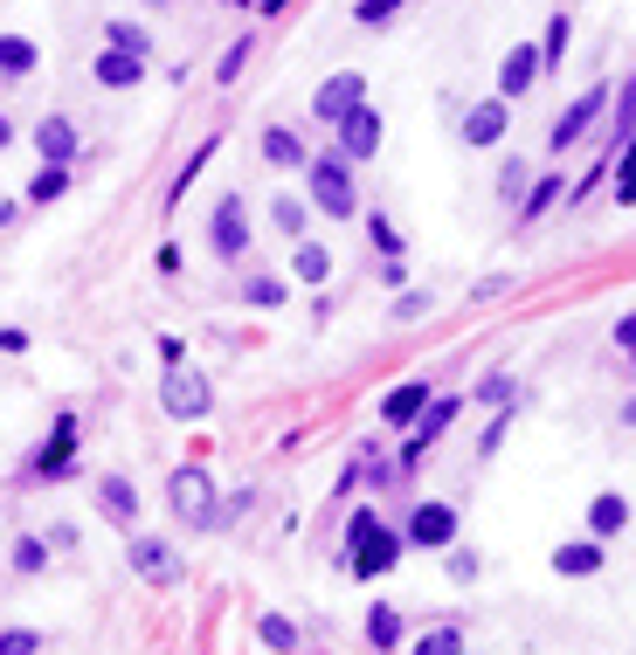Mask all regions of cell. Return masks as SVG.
<instances>
[{
    "label": "cell",
    "instance_id": "obj_1",
    "mask_svg": "<svg viewBox=\"0 0 636 655\" xmlns=\"http://www.w3.org/2000/svg\"><path fill=\"white\" fill-rule=\"evenodd\" d=\"M401 553H409V545H401V532H388V524H380L374 504H360V511L346 517V566L360 572V580H380V572H395Z\"/></svg>",
    "mask_w": 636,
    "mask_h": 655
},
{
    "label": "cell",
    "instance_id": "obj_2",
    "mask_svg": "<svg viewBox=\"0 0 636 655\" xmlns=\"http://www.w3.org/2000/svg\"><path fill=\"white\" fill-rule=\"evenodd\" d=\"M298 173H304V194H312L319 215H333V221H353V215H360V194H353V166L339 160V152H312V160H304Z\"/></svg>",
    "mask_w": 636,
    "mask_h": 655
},
{
    "label": "cell",
    "instance_id": "obj_3",
    "mask_svg": "<svg viewBox=\"0 0 636 655\" xmlns=\"http://www.w3.org/2000/svg\"><path fill=\"white\" fill-rule=\"evenodd\" d=\"M166 504H173V517H181V524H194V532H215V524H222L215 477H208L201 462H187V469H173V477H166Z\"/></svg>",
    "mask_w": 636,
    "mask_h": 655
},
{
    "label": "cell",
    "instance_id": "obj_4",
    "mask_svg": "<svg viewBox=\"0 0 636 655\" xmlns=\"http://www.w3.org/2000/svg\"><path fill=\"white\" fill-rule=\"evenodd\" d=\"M125 559H132V572L145 587H181L187 580V559L173 553L166 538H152V532H132V545H125Z\"/></svg>",
    "mask_w": 636,
    "mask_h": 655
},
{
    "label": "cell",
    "instance_id": "obj_5",
    "mask_svg": "<svg viewBox=\"0 0 636 655\" xmlns=\"http://www.w3.org/2000/svg\"><path fill=\"white\" fill-rule=\"evenodd\" d=\"M602 111H608V84H589L561 118H553V131H547V152H568V145H581L589 131L602 124Z\"/></svg>",
    "mask_w": 636,
    "mask_h": 655
},
{
    "label": "cell",
    "instance_id": "obj_6",
    "mask_svg": "<svg viewBox=\"0 0 636 655\" xmlns=\"http://www.w3.org/2000/svg\"><path fill=\"white\" fill-rule=\"evenodd\" d=\"M456 414H464V401H456V393H443V401H436V393H429V407L416 414V422H409V441H401V462H422L429 449H436V441H443V428L456 422Z\"/></svg>",
    "mask_w": 636,
    "mask_h": 655
},
{
    "label": "cell",
    "instance_id": "obj_7",
    "mask_svg": "<svg viewBox=\"0 0 636 655\" xmlns=\"http://www.w3.org/2000/svg\"><path fill=\"white\" fill-rule=\"evenodd\" d=\"M333 131H339V160H346V166H367L374 152H380V111H374L367 97L353 103L346 118H333Z\"/></svg>",
    "mask_w": 636,
    "mask_h": 655
},
{
    "label": "cell",
    "instance_id": "obj_8",
    "mask_svg": "<svg viewBox=\"0 0 636 655\" xmlns=\"http://www.w3.org/2000/svg\"><path fill=\"white\" fill-rule=\"evenodd\" d=\"M208 249H215L222 262H242V255H249V207H242V194H222V200H215Z\"/></svg>",
    "mask_w": 636,
    "mask_h": 655
},
{
    "label": "cell",
    "instance_id": "obj_9",
    "mask_svg": "<svg viewBox=\"0 0 636 655\" xmlns=\"http://www.w3.org/2000/svg\"><path fill=\"white\" fill-rule=\"evenodd\" d=\"M401 545H416V553H443V545H456V511L450 504H416L409 524H401Z\"/></svg>",
    "mask_w": 636,
    "mask_h": 655
},
{
    "label": "cell",
    "instance_id": "obj_10",
    "mask_svg": "<svg viewBox=\"0 0 636 655\" xmlns=\"http://www.w3.org/2000/svg\"><path fill=\"white\" fill-rule=\"evenodd\" d=\"M160 407L173 414V422H201V414L215 407V393H208L201 373H181V365H173V373L160 380Z\"/></svg>",
    "mask_w": 636,
    "mask_h": 655
},
{
    "label": "cell",
    "instance_id": "obj_11",
    "mask_svg": "<svg viewBox=\"0 0 636 655\" xmlns=\"http://www.w3.org/2000/svg\"><path fill=\"white\" fill-rule=\"evenodd\" d=\"M360 97H367V76H360V69H333V76H325V84L312 90V118L333 124V118H346Z\"/></svg>",
    "mask_w": 636,
    "mask_h": 655
},
{
    "label": "cell",
    "instance_id": "obj_12",
    "mask_svg": "<svg viewBox=\"0 0 636 655\" xmlns=\"http://www.w3.org/2000/svg\"><path fill=\"white\" fill-rule=\"evenodd\" d=\"M540 48L532 42H519V48H505V63H498V97L505 103H519V97H532V84H540Z\"/></svg>",
    "mask_w": 636,
    "mask_h": 655
},
{
    "label": "cell",
    "instance_id": "obj_13",
    "mask_svg": "<svg viewBox=\"0 0 636 655\" xmlns=\"http://www.w3.org/2000/svg\"><path fill=\"white\" fill-rule=\"evenodd\" d=\"M35 152H42L48 166H76V160H84V139H76V124H69L63 111H48V118L35 124Z\"/></svg>",
    "mask_w": 636,
    "mask_h": 655
},
{
    "label": "cell",
    "instance_id": "obj_14",
    "mask_svg": "<svg viewBox=\"0 0 636 655\" xmlns=\"http://www.w3.org/2000/svg\"><path fill=\"white\" fill-rule=\"evenodd\" d=\"M505 124H513V103L485 97V103H471V111H464V124H456V131H464V145H498Z\"/></svg>",
    "mask_w": 636,
    "mask_h": 655
},
{
    "label": "cell",
    "instance_id": "obj_15",
    "mask_svg": "<svg viewBox=\"0 0 636 655\" xmlns=\"http://www.w3.org/2000/svg\"><path fill=\"white\" fill-rule=\"evenodd\" d=\"M145 63H152V56H132V48H111V42H105V56L90 63V76H97L105 90H139V84H145Z\"/></svg>",
    "mask_w": 636,
    "mask_h": 655
},
{
    "label": "cell",
    "instance_id": "obj_16",
    "mask_svg": "<svg viewBox=\"0 0 636 655\" xmlns=\"http://www.w3.org/2000/svg\"><path fill=\"white\" fill-rule=\"evenodd\" d=\"M602 538L589 532V538H568V545H553V572H561V580H595L602 572Z\"/></svg>",
    "mask_w": 636,
    "mask_h": 655
},
{
    "label": "cell",
    "instance_id": "obj_17",
    "mask_svg": "<svg viewBox=\"0 0 636 655\" xmlns=\"http://www.w3.org/2000/svg\"><path fill=\"white\" fill-rule=\"evenodd\" d=\"M69 456H76V414H56V428H48V449H42L29 469H35V477H63Z\"/></svg>",
    "mask_w": 636,
    "mask_h": 655
},
{
    "label": "cell",
    "instance_id": "obj_18",
    "mask_svg": "<svg viewBox=\"0 0 636 655\" xmlns=\"http://www.w3.org/2000/svg\"><path fill=\"white\" fill-rule=\"evenodd\" d=\"M291 276L304 283V291H319V283L333 276V249L312 242V234H298V242H291Z\"/></svg>",
    "mask_w": 636,
    "mask_h": 655
},
{
    "label": "cell",
    "instance_id": "obj_19",
    "mask_svg": "<svg viewBox=\"0 0 636 655\" xmlns=\"http://www.w3.org/2000/svg\"><path fill=\"white\" fill-rule=\"evenodd\" d=\"M429 393H436V386H429V380H401V386L388 393V401H380V422H388V428H409V422H416V414L429 407Z\"/></svg>",
    "mask_w": 636,
    "mask_h": 655
},
{
    "label": "cell",
    "instance_id": "obj_20",
    "mask_svg": "<svg viewBox=\"0 0 636 655\" xmlns=\"http://www.w3.org/2000/svg\"><path fill=\"white\" fill-rule=\"evenodd\" d=\"M263 160H270L277 173H298L304 160H312V152H304V139H298L291 124H270V131H263Z\"/></svg>",
    "mask_w": 636,
    "mask_h": 655
},
{
    "label": "cell",
    "instance_id": "obj_21",
    "mask_svg": "<svg viewBox=\"0 0 636 655\" xmlns=\"http://www.w3.org/2000/svg\"><path fill=\"white\" fill-rule=\"evenodd\" d=\"M97 511L118 517V524H139V490L125 477H97Z\"/></svg>",
    "mask_w": 636,
    "mask_h": 655
},
{
    "label": "cell",
    "instance_id": "obj_22",
    "mask_svg": "<svg viewBox=\"0 0 636 655\" xmlns=\"http://www.w3.org/2000/svg\"><path fill=\"white\" fill-rule=\"evenodd\" d=\"M629 517H636V511H629V496H623V490H602L595 504H589V532H595V538H616Z\"/></svg>",
    "mask_w": 636,
    "mask_h": 655
},
{
    "label": "cell",
    "instance_id": "obj_23",
    "mask_svg": "<svg viewBox=\"0 0 636 655\" xmlns=\"http://www.w3.org/2000/svg\"><path fill=\"white\" fill-rule=\"evenodd\" d=\"M401 635H409L401 608H395V600H374V608H367V642L374 648H401Z\"/></svg>",
    "mask_w": 636,
    "mask_h": 655
},
{
    "label": "cell",
    "instance_id": "obj_24",
    "mask_svg": "<svg viewBox=\"0 0 636 655\" xmlns=\"http://www.w3.org/2000/svg\"><path fill=\"white\" fill-rule=\"evenodd\" d=\"M35 69H42L35 35H0V76H35Z\"/></svg>",
    "mask_w": 636,
    "mask_h": 655
},
{
    "label": "cell",
    "instance_id": "obj_25",
    "mask_svg": "<svg viewBox=\"0 0 636 655\" xmlns=\"http://www.w3.org/2000/svg\"><path fill=\"white\" fill-rule=\"evenodd\" d=\"M69 179H76V166H48V160H42V173L29 179V200H35V207L63 200V194H69Z\"/></svg>",
    "mask_w": 636,
    "mask_h": 655
},
{
    "label": "cell",
    "instance_id": "obj_26",
    "mask_svg": "<svg viewBox=\"0 0 636 655\" xmlns=\"http://www.w3.org/2000/svg\"><path fill=\"white\" fill-rule=\"evenodd\" d=\"M304 221H312V207H304L298 194H277V200H270V228H277V234H291V242H298Z\"/></svg>",
    "mask_w": 636,
    "mask_h": 655
},
{
    "label": "cell",
    "instance_id": "obj_27",
    "mask_svg": "<svg viewBox=\"0 0 636 655\" xmlns=\"http://www.w3.org/2000/svg\"><path fill=\"white\" fill-rule=\"evenodd\" d=\"M608 173H616V200L623 207H636V131L616 145V160H608Z\"/></svg>",
    "mask_w": 636,
    "mask_h": 655
},
{
    "label": "cell",
    "instance_id": "obj_28",
    "mask_svg": "<svg viewBox=\"0 0 636 655\" xmlns=\"http://www.w3.org/2000/svg\"><path fill=\"white\" fill-rule=\"evenodd\" d=\"M553 200H561V173L547 166V173H540V179H532V187H526V207H519V221H540V215H547Z\"/></svg>",
    "mask_w": 636,
    "mask_h": 655
},
{
    "label": "cell",
    "instance_id": "obj_29",
    "mask_svg": "<svg viewBox=\"0 0 636 655\" xmlns=\"http://www.w3.org/2000/svg\"><path fill=\"white\" fill-rule=\"evenodd\" d=\"M242 297L257 304V310H277V304L291 297V283H284V276H257V270H249V276H242Z\"/></svg>",
    "mask_w": 636,
    "mask_h": 655
},
{
    "label": "cell",
    "instance_id": "obj_30",
    "mask_svg": "<svg viewBox=\"0 0 636 655\" xmlns=\"http://www.w3.org/2000/svg\"><path fill=\"white\" fill-rule=\"evenodd\" d=\"M568 35H574V21L553 14V21H547V42H540V69H561V63H568Z\"/></svg>",
    "mask_w": 636,
    "mask_h": 655
},
{
    "label": "cell",
    "instance_id": "obj_31",
    "mask_svg": "<svg viewBox=\"0 0 636 655\" xmlns=\"http://www.w3.org/2000/svg\"><path fill=\"white\" fill-rule=\"evenodd\" d=\"M471 401H485V407H513V401H519V380H513V373H485V380L471 386Z\"/></svg>",
    "mask_w": 636,
    "mask_h": 655
},
{
    "label": "cell",
    "instance_id": "obj_32",
    "mask_svg": "<svg viewBox=\"0 0 636 655\" xmlns=\"http://www.w3.org/2000/svg\"><path fill=\"white\" fill-rule=\"evenodd\" d=\"M105 42H111V48H132V56H152V35L139 29V21H111Z\"/></svg>",
    "mask_w": 636,
    "mask_h": 655
},
{
    "label": "cell",
    "instance_id": "obj_33",
    "mask_svg": "<svg viewBox=\"0 0 636 655\" xmlns=\"http://www.w3.org/2000/svg\"><path fill=\"white\" fill-rule=\"evenodd\" d=\"M42 566H48V538L21 532V538H14V572H42Z\"/></svg>",
    "mask_w": 636,
    "mask_h": 655
},
{
    "label": "cell",
    "instance_id": "obj_34",
    "mask_svg": "<svg viewBox=\"0 0 636 655\" xmlns=\"http://www.w3.org/2000/svg\"><path fill=\"white\" fill-rule=\"evenodd\" d=\"M249 56H257V42H249V35H242V42H228V56L215 63V84H236V76H242V63H249Z\"/></svg>",
    "mask_w": 636,
    "mask_h": 655
},
{
    "label": "cell",
    "instance_id": "obj_35",
    "mask_svg": "<svg viewBox=\"0 0 636 655\" xmlns=\"http://www.w3.org/2000/svg\"><path fill=\"white\" fill-rule=\"evenodd\" d=\"M429 310H436V297H429V291H401V297H395V325H416V318H429Z\"/></svg>",
    "mask_w": 636,
    "mask_h": 655
},
{
    "label": "cell",
    "instance_id": "obj_36",
    "mask_svg": "<svg viewBox=\"0 0 636 655\" xmlns=\"http://www.w3.org/2000/svg\"><path fill=\"white\" fill-rule=\"evenodd\" d=\"M401 8H409V0H360L353 14H360V29H388V21H395Z\"/></svg>",
    "mask_w": 636,
    "mask_h": 655
},
{
    "label": "cell",
    "instance_id": "obj_37",
    "mask_svg": "<svg viewBox=\"0 0 636 655\" xmlns=\"http://www.w3.org/2000/svg\"><path fill=\"white\" fill-rule=\"evenodd\" d=\"M257 635H263V648H298V627H291L284 614H263V621H257Z\"/></svg>",
    "mask_w": 636,
    "mask_h": 655
},
{
    "label": "cell",
    "instance_id": "obj_38",
    "mask_svg": "<svg viewBox=\"0 0 636 655\" xmlns=\"http://www.w3.org/2000/svg\"><path fill=\"white\" fill-rule=\"evenodd\" d=\"M443 553H450L443 566H450V580H456V587H471L477 572H485V559H477V553H456V545H443Z\"/></svg>",
    "mask_w": 636,
    "mask_h": 655
},
{
    "label": "cell",
    "instance_id": "obj_39",
    "mask_svg": "<svg viewBox=\"0 0 636 655\" xmlns=\"http://www.w3.org/2000/svg\"><path fill=\"white\" fill-rule=\"evenodd\" d=\"M513 414H519V401H513V407H498V422L485 428V441H477V456H498V449H505V435H513Z\"/></svg>",
    "mask_w": 636,
    "mask_h": 655
},
{
    "label": "cell",
    "instance_id": "obj_40",
    "mask_svg": "<svg viewBox=\"0 0 636 655\" xmlns=\"http://www.w3.org/2000/svg\"><path fill=\"white\" fill-rule=\"evenodd\" d=\"M616 103H623V111H616V145L629 139V131H636V76H623V90H616Z\"/></svg>",
    "mask_w": 636,
    "mask_h": 655
},
{
    "label": "cell",
    "instance_id": "obj_41",
    "mask_svg": "<svg viewBox=\"0 0 636 655\" xmlns=\"http://www.w3.org/2000/svg\"><path fill=\"white\" fill-rule=\"evenodd\" d=\"M416 648H429V655H456V648H464V635H456V627H429V635H416Z\"/></svg>",
    "mask_w": 636,
    "mask_h": 655
},
{
    "label": "cell",
    "instance_id": "obj_42",
    "mask_svg": "<svg viewBox=\"0 0 636 655\" xmlns=\"http://www.w3.org/2000/svg\"><path fill=\"white\" fill-rule=\"evenodd\" d=\"M35 648H42L35 627H8V635H0V655H35Z\"/></svg>",
    "mask_w": 636,
    "mask_h": 655
},
{
    "label": "cell",
    "instance_id": "obj_43",
    "mask_svg": "<svg viewBox=\"0 0 636 655\" xmlns=\"http://www.w3.org/2000/svg\"><path fill=\"white\" fill-rule=\"evenodd\" d=\"M367 234H374V249L401 255V234H395V221H388V215H367Z\"/></svg>",
    "mask_w": 636,
    "mask_h": 655
},
{
    "label": "cell",
    "instance_id": "obj_44",
    "mask_svg": "<svg viewBox=\"0 0 636 655\" xmlns=\"http://www.w3.org/2000/svg\"><path fill=\"white\" fill-rule=\"evenodd\" d=\"M498 194H505V200H519V194H526V160H505V173H498Z\"/></svg>",
    "mask_w": 636,
    "mask_h": 655
},
{
    "label": "cell",
    "instance_id": "obj_45",
    "mask_svg": "<svg viewBox=\"0 0 636 655\" xmlns=\"http://www.w3.org/2000/svg\"><path fill=\"white\" fill-rule=\"evenodd\" d=\"M160 359H166V365H181V359H187V346H181V331H166V338H160Z\"/></svg>",
    "mask_w": 636,
    "mask_h": 655
},
{
    "label": "cell",
    "instance_id": "obj_46",
    "mask_svg": "<svg viewBox=\"0 0 636 655\" xmlns=\"http://www.w3.org/2000/svg\"><path fill=\"white\" fill-rule=\"evenodd\" d=\"M616 346H623V352H629V359H636V310H629V318H623V325H616Z\"/></svg>",
    "mask_w": 636,
    "mask_h": 655
},
{
    "label": "cell",
    "instance_id": "obj_47",
    "mask_svg": "<svg viewBox=\"0 0 636 655\" xmlns=\"http://www.w3.org/2000/svg\"><path fill=\"white\" fill-rule=\"evenodd\" d=\"M0 352H29V331H14V325H8V331H0Z\"/></svg>",
    "mask_w": 636,
    "mask_h": 655
},
{
    "label": "cell",
    "instance_id": "obj_48",
    "mask_svg": "<svg viewBox=\"0 0 636 655\" xmlns=\"http://www.w3.org/2000/svg\"><path fill=\"white\" fill-rule=\"evenodd\" d=\"M14 221H21V207H14V200H0V228H14Z\"/></svg>",
    "mask_w": 636,
    "mask_h": 655
},
{
    "label": "cell",
    "instance_id": "obj_49",
    "mask_svg": "<svg viewBox=\"0 0 636 655\" xmlns=\"http://www.w3.org/2000/svg\"><path fill=\"white\" fill-rule=\"evenodd\" d=\"M623 428H636V393H629V401H623Z\"/></svg>",
    "mask_w": 636,
    "mask_h": 655
},
{
    "label": "cell",
    "instance_id": "obj_50",
    "mask_svg": "<svg viewBox=\"0 0 636 655\" xmlns=\"http://www.w3.org/2000/svg\"><path fill=\"white\" fill-rule=\"evenodd\" d=\"M8 145H14V124H8V118H0V152H8Z\"/></svg>",
    "mask_w": 636,
    "mask_h": 655
}]
</instances>
